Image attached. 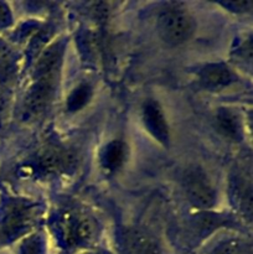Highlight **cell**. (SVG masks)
Returning a JSON list of instances; mask_svg holds the SVG:
<instances>
[{
    "instance_id": "1",
    "label": "cell",
    "mask_w": 253,
    "mask_h": 254,
    "mask_svg": "<svg viewBox=\"0 0 253 254\" xmlns=\"http://www.w3.org/2000/svg\"><path fill=\"white\" fill-rule=\"evenodd\" d=\"M195 19L184 7L171 6L159 15V35L165 44L171 46L189 41L195 32Z\"/></svg>"
},
{
    "instance_id": "2",
    "label": "cell",
    "mask_w": 253,
    "mask_h": 254,
    "mask_svg": "<svg viewBox=\"0 0 253 254\" xmlns=\"http://www.w3.org/2000/svg\"><path fill=\"white\" fill-rule=\"evenodd\" d=\"M61 238L68 248H86L96 241L98 227L93 217L84 212L64 213L60 223Z\"/></svg>"
},
{
    "instance_id": "3",
    "label": "cell",
    "mask_w": 253,
    "mask_h": 254,
    "mask_svg": "<svg viewBox=\"0 0 253 254\" xmlns=\"http://www.w3.org/2000/svg\"><path fill=\"white\" fill-rule=\"evenodd\" d=\"M184 190L188 200L198 210H210L216 203V190L201 168H190L184 175Z\"/></svg>"
},
{
    "instance_id": "4",
    "label": "cell",
    "mask_w": 253,
    "mask_h": 254,
    "mask_svg": "<svg viewBox=\"0 0 253 254\" xmlns=\"http://www.w3.org/2000/svg\"><path fill=\"white\" fill-rule=\"evenodd\" d=\"M32 207L15 203L6 210L0 222V247L12 242L22 235L32 221Z\"/></svg>"
},
{
    "instance_id": "5",
    "label": "cell",
    "mask_w": 253,
    "mask_h": 254,
    "mask_svg": "<svg viewBox=\"0 0 253 254\" xmlns=\"http://www.w3.org/2000/svg\"><path fill=\"white\" fill-rule=\"evenodd\" d=\"M141 122L151 138L155 139L163 145H168L170 133L166 117L163 108L155 99H148L141 107Z\"/></svg>"
},
{
    "instance_id": "6",
    "label": "cell",
    "mask_w": 253,
    "mask_h": 254,
    "mask_svg": "<svg viewBox=\"0 0 253 254\" xmlns=\"http://www.w3.org/2000/svg\"><path fill=\"white\" fill-rule=\"evenodd\" d=\"M122 254H163L160 243L143 228H126L122 235Z\"/></svg>"
},
{
    "instance_id": "7",
    "label": "cell",
    "mask_w": 253,
    "mask_h": 254,
    "mask_svg": "<svg viewBox=\"0 0 253 254\" xmlns=\"http://www.w3.org/2000/svg\"><path fill=\"white\" fill-rule=\"evenodd\" d=\"M37 163L46 174H62L74 168L76 156L66 149L49 148L40 154Z\"/></svg>"
},
{
    "instance_id": "8",
    "label": "cell",
    "mask_w": 253,
    "mask_h": 254,
    "mask_svg": "<svg viewBox=\"0 0 253 254\" xmlns=\"http://www.w3.org/2000/svg\"><path fill=\"white\" fill-rule=\"evenodd\" d=\"M200 83L207 89H222L236 81V74L223 62L207 64L198 72Z\"/></svg>"
},
{
    "instance_id": "9",
    "label": "cell",
    "mask_w": 253,
    "mask_h": 254,
    "mask_svg": "<svg viewBox=\"0 0 253 254\" xmlns=\"http://www.w3.org/2000/svg\"><path fill=\"white\" fill-rule=\"evenodd\" d=\"M216 122H217L218 130L225 136L232 139V140H240L242 138L243 129L241 119L231 109H220L216 114Z\"/></svg>"
},
{
    "instance_id": "10",
    "label": "cell",
    "mask_w": 253,
    "mask_h": 254,
    "mask_svg": "<svg viewBox=\"0 0 253 254\" xmlns=\"http://www.w3.org/2000/svg\"><path fill=\"white\" fill-rule=\"evenodd\" d=\"M126 158V146L121 140H112L104 146L101 155V163L108 171H117L123 166Z\"/></svg>"
},
{
    "instance_id": "11",
    "label": "cell",
    "mask_w": 253,
    "mask_h": 254,
    "mask_svg": "<svg viewBox=\"0 0 253 254\" xmlns=\"http://www.w3.org/2000/svg\"><path fill=\"white\" fill-rule=\"evenodd\" d=\"M92 97V88L89 84L82 83L77 86L73 91L69 93L67 98V109L69 112H78L86 106Z\"/></svg>"
},
{
    "instance_id": "12",
    "label": "cell",
    "mask_w": 253,
    "mask_h": 254,
    "mask_svg": "<svg viewBox=\"0 0 253 254\" xmlns=\"http://www.w3.org/2000/svg\"><path fill=\"white\" fill-rule=\"evenodd\" d=\"M211 254H252V248L241 238H230L221 242Z\"/></svg>"
},
{
    "instance_id": "13",
    "label": "cell",
    "mask_w": 253,
    "mask_h": 254,
    "mask_svg": "<svg viewBox=\"0 0 253 254\" xmlns=\"http://www.w3.org/2000/svg\"><path fill=\"white\" fill-rule=\"evenodd\" d=\"M20 254H45V242L42 237L35 235L25 240Z\"/></svg>"
},
{
    "instance_id": "14",
    "label": "cell",
    "mask_w": 253,
    "mask_h": 254,
    "mask_svg": "<svg viewBox=\"0 0 253 254\" xmlns=\"http://www.w3.org/2000/svg\"><path fill=\"white\" fill-rule=\"evenodd\" d=\"M218 5L233 14H246L252 10V2L245 1V0L242 1H221L218 2Z\"/></svg>"
},
{
    "instance_id": "15",
    "label": "cell",
    "mask_w": 253,
    "mask_h": 254,
    "mask_svg": "<svg viewBox=\"0 0 253 254\" xmlns=\"http://www.w3.org/2000/svg\"><path fill=\"white\" fill-rule=\"evenodd\" d=\"M12 22V15L5 2H0V27H7Z\"/></svg>"
},
{
    "instance_id": "16",
    "label": "cell",
    "mask_w": 253,
    "mask_h": 254,
    "mask_svg": "<svg viewBox=\"0 0 253 254\" xmlns=\"http://www.w3.org/2000/svg\"><path fill=\"white\" fill-rule=\"evenodd\" d=\"M92 254H98V253H92Z\"/></svg>"
}]
</instances>
